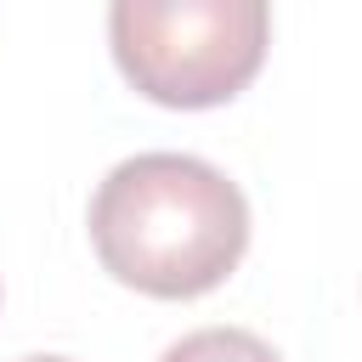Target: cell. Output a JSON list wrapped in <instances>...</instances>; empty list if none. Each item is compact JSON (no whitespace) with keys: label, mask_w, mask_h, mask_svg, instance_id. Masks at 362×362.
Listing matches in <instances>:
<instances>
[{"label":"cell","mask_w":362,"mask_h":362,"mask_svg":"<svg viewBox=\"0 0 362 362\" xmlns=\"http://www.w3.org/2000/svg\"><path fill=\"white\" fill-rule=\"evenodd\" d=\"M90 243L107 277L153 300L221 288L249 249V204L226 170L192 153H136L90 198Z\"/></svg>","instance_id":"cell-1"},{"label":"cell","mask_w":362,"mask_h":362,"mask_svg":"<svg viewBox=\"0 0 362 362\" xmlns=\"http://www.w3.org/2000/svg\"><path fill=\"white\" fill-rule=\"evenodd\" d=\"M119 74L158 107H221L266 62L260 0H119L107 11Z\"/></svg>","instance_id":"cell-2"},{"label":"cell","mask_w":362,"mask_h":362,"mask_svg":"<svg viewBox=\"0 0 362 362\" xmlns=\"http://www.w3.org/2000/svg\"><path fill=\"white\" fill-rule=\"evenodd\" d=\"M158 362H283V356L249 328H198V334L175 339Z\"/></svg>","instance_id":"cell-3"},{"label":"cell","mask_w":362,"mask_h":362,"mask_svg":"<svg viewBox=\"0 0 362 362\" xmlns=\"http://www.w3.org/2000/svg\"><path fill=\"white\" fill-rule=\"evenodd\" d=\"M23 362H68V356H23Z\"/></svg>","instance_id":"cell-4"}]
</instances>
